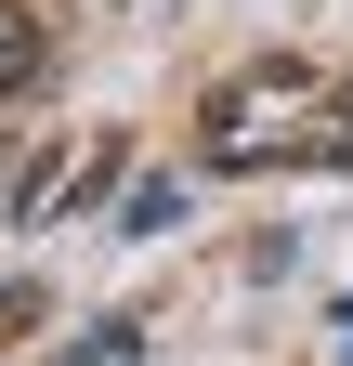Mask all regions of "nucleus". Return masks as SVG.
I'll list each match as a JSON object with an SVG mask.
<instances>
[{"label":"nucleus","instance_id":"nucleus-1","mask_svg":"<svg viewBox=\"0 0 353 366\" xmlns=\"http://www.w3.org/2000/svg\"><path fill=\"white\" fill-rule=\"evenodd\" d=\"M26 79H39V14L0 0V92H26Z\"/></svg>","mask_w":353,"mask_h":366}]
</instances>
